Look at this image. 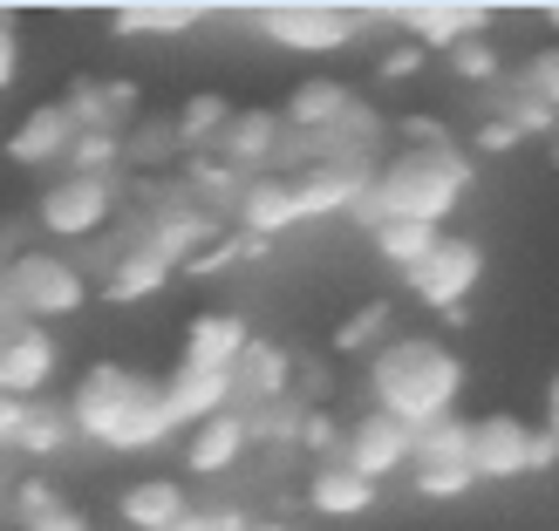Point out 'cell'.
I'll list each match as a JSON object with an SVG mask.
<instances>
[{
  "instance_id": "cell-4",
  "label": "cell",
  "mask_w": 559,
  "mask_h": 531,
  "mask_svg": "<svg viewBox=\"0 0 559 531\" xmlns=\"http://www.w3.org/2000/svg\"><path fill=\"white\" fill-rule=\"evenodd\" d=\"M0 293H8V306L27 321V327H62L75 321L82 306H90V273H82L69 253H55V245H27V253H14L8 266H0Z\"/></svg>"
},
{
  "instance_id": "cell-13",
  "label": "cell",
  "mask_w": 559,
  "mask_h": 531,
  "mask_svg": "<svg viewBox=\"0 0 559 531\" xmlns=\"http://www.w3.org/2000/svg\"><path fill=\"white\" fill-rule=\"evenodd\" d=\"M389 14H396L403 41L430 48V55H451L464 41H478L485 21H491V8H478V0H403V8H389Z\"/></svg>"
},
{
  "instance_id": "cell-15",
  "label": "cell",
  "mask_w": 559,
  "mask_h": 531,
  "mask_svg": "<svg viewBox=\"0 0 559 531\" xmlns=\"http://www.w3.org/2000/svg\"><path fill=\"white\" fill-rule=\"evenodd\" d=\"M164 409H171V423L191 436L199 423H212V415L239 409V375L233 369H191V361H178V369H164Z\"/></svg>"
},
{
  "instance_id": "cell-32",
  "label": "cell",
  "mask_w": 559,
  "mask_h": 531,
  "mask_svg": "<svg viewBox=\"0 0 559 531\" xmlns=\"http://www.w3.org/2000/svg\"><path fill=\"white\" fill-rule=\"evenodd\" d=\"M62 171H75V178H123L130 171V150H123V130H82L75 136V150H69V164Z\"/></svg>"
},
{
  "instance_id": "cell-44",
  "label": "cell",
  "mask_w": 559,
  "mask_h": 531,
  "mask_svg": "<svg viewBox=\"0 0 559 531\" xmlns=\"http://www.w3.org/2000/svg\"><path fill=\"white\" fill-rule=\"evenodd\" d=\"M246 531H294V524H280V518L266 524V518H253V524H246Z\"/></svg>"
},
{
  "instance_id": "cell-5",
  "label": "cell",
  "mask_w": 559,
  "mask_h": 531,
  "mask_svg": "<svg viewBox=\"0 0 559 531\" xmlns=\"http://www.w3.org/2000/svg\"><path fill=\"white\" fill-rule=\"evenodd\" d=\"M123 212V178H75V171H55L35 191V232L48 245H90L117 226Z\"/></svg>"
},
{
  "instance_id": "cell-46",
  "label": "cell",
  "mask_w": 559,
  "mask_h": 531,
  "mask_svg": "<svg viewBox=\"0 0 559 531\" xmlns=\"http://www.w3.org/2000/svg\"><path fill=\"white\" fill-rule=\"evenodd\" d=\"M552 171H559V136H552Z\"/></svg>"
},
{
  "instance_id": "cell-28",
  "label": "cell",
  "mask_w": 559,
  "mask_h": 531,
  "mask_svg": "<svg viewBox=\"0 0 559 531\" xmlns=\"http://www.w3.org/2000/svg\"><path fill=\"white\" fill-rule=\"evenodd\" d=\"M212 8H199V0H136V8H117L109 14V27L117 35H191Z\"/></svg>"
},
{
  "instance_id": "cell-38",
  "label": "cell",
  "mask_w": 559,
  "mask_h": 531,
  "mask_svg": "<svg viewBox=\"0 0 559 531\" xmlns=\"http://www.w3.org/2000/svg\"><path fill=\"white\" fill-rule=\"evenodd\" d=\"M519 82H525V89H533L539 102H552V109H559V41H546L533 62H525V75H519Z\"/></svg>"
},
{
  "instance_id": "cell-3",
  "label": "cell",
  "mask_w": 559,
  "mask_h": 531,
  "mask_svg": "<svg viewBox=\"0 0 559 531\" xmlns=\"http://www.w3.org/2000/svg\"><path fill=\"white\" fill-rule=\"evenodd\" d=\"M464 402V354L437 334H396L369 361V409L396 415L403 430L451 423Z\"/></svg>"
},
{
  "instance_id": "cell-7",
  "label": "cell",
  "mask_w": 559,
  "mask_h": 531,
  "mask_svg": "<svg viewBox=\"0 0 559 531\" xmlns=\"http://www.w3.org/2000/svg\"><path fill=\"white\" fill-rule=\"evenodd\" d=\"M376 171H382V157H355V150H314L300 164V171H287L294 178V191H300V218H355L361 212V198H369V184H376Z\"/></svg>"
},
{
  "instance_id": "cell-24",
  "label": "cell",
  "mask_w": 559,
  "mask_h": 531,
  "mask_svg": "<svg viewBox=\"0 0 559 531\" xmlns=\"http://www.w3.org/2000/svg\"><path fill=\"white\" fill-rule=\"evenodd\" d=\"M376 497H382V484L355 478L348 463H314L307 470V511H321V518H369Z\"/></svg>"
},
{
  "instance_id": "cell-42",
  "label": "cell",
  "mask_w": 559,
  "mask_h": 531,
  "mask_svg": "<svg viewBox=\"0 0 559 531\" xmlns=\"http://www.w3.org/2000/svg\"><path fill=\"white\" fill-rule=\"evenodd\" d=\"M471 144H478V150H512V144H519V130H512V123H498V117H491V123H485L478 136H471Z\"/></svg>"
},
{
  "instance_id": "cell-30",
  "label": "cell",
  "mask_w": 559,
  "mask_h": 531,
  "mask_svg": "<svg viewBox=\"0 0 559 531\" xmlns=\"http://www.w3.org/2000/svg\"><path fill=\"white\" fill-rule=\"evenodd\" d=\"M389 341H396V306L389 300H369V306H355V314L334 327V354H382Z\"/></svg>"
},
{
  "instance_id": "cell-18",
  "label": "cell",
  "mask_w": 559,
  "mask_h": 531,
  "mask_svg": "<svg viewBox=\"0 0 559 531\" xmlns=\"http://www.w3.org/2000/svg\"><path fill=\"white\" fill-rule=\"evenodd\" d=\"M253 341H260V334L246 327L239 306H205V314L185 321V348H178V361H191V369H239Z\"/></svg>"
},
{
  "instance_id": "cell-45",
  "label": "cell",
  "mask_w": 559,
  "mask_h": 531,
  "mask_svg": "<svg viewBox=\"0 0 559 531\" xmlns=\"http://www.w3.org/2000/svg\"><path fill=\"white\" fill-rule=\"evenodd\" d=\"M546 21H552V27H559V0H552V8H546Z\"/></svg>"
},
{
  "instance_id": "cell-21",
  "label": "cell",
  "mask_w": 559,
  "mask_h": 531,
  "mask_svg": "<svg viewBox=\"0 0 559 531\" xmlns=\"http://www.w3.org/2000/svg\"><path fill=\"white\" fill-rule=\"evenodd\" d=\"M233 375H239V409H246V415H260V409L294 402V388H300V361L280 348V341H253Z\"/></svg>"
},
{
  "instance_id": "cell-11",
  "label": "cell",
  "mask_w": 559,
  "mask_h": 531,
  "mask_svg": "<svg viewBox=\"0 0 559 531\" xmlns=\"http://www.w3.org/2000/svg\"><path fill=\"white\" fill-rule=\"evenodd\" d=\"M55 375H62V341H55V327L14 321L0 334V396L8 402H48Z\"/></svg>"
},
{
  "instance_id": "cell-29",
  "label": "cell",
  "mask_w": 559,
  "mask_h": 531,
  "mask_svg": "<svg viewBox=\"0 0 559 531\" xmlns=\"http://www.w3.org/2000/svg\"><path fill=\"white\" fill-rule=\"evenodd\" d=\"M369 239H376V253L396 266V273H416V266H424L437 245H443V232H437V226H416V218H382Z\"/></svg>"
},
{
  "instance_id": "cell-12",
  "label": "cell",
  "mask_w": 559,
  "mask_h": 531,
  "mask_svg": "<svg viewBox=\"0 0 559 531\" xmlns=\"http://www.w3.org/2000/svg\"><path fill=\"white\" fill-rule=\"evenodd\" d=\"M416 457V430H403L396 415H382V409H361L355 423H348V443H342V463L355 470V478H369V484H389V478H403Z\"/></svg>"
},
{
  "instance_id": "cell-14",
  "label": "cell",
  "mask_w": 559,
  "mask_h": 531,
  "mask_svg": "<svg viewBox=\"0 0 559 531\" xmlns=\"http://www.w3.org/2000/svg\"><path fill=\"white\" fill-rule=\"evenodd\" d=\"M75 117L62 109V96H48V102H35L27 117L8 130V164H21V171H62L69 164V150H75Z\"/></svg>"
},
{
  "instance_id": "cell-19",
  "label": "cell",
  "mask_w": 559,
  "mask_h": 531,
  "mask_svg": "<svg viewBox=\"0 0 559 531\" xmlns=\"http://www.w3.org/2000/svg\"><path fill=\"white\" fill-rule=\"evenodd\" d=\"M361 96L348 89L342 75H300L294 89H287V102H280V123H287L294 136H334L348 123V109H355Z\"/></svg>"
},
{
  "instance_id": "cell-40",
  "label": "cell",
  "mask_w": 559,
  "mask_h": 531,
  "mask_svg": "<svg viewBox=\"0 0 559 531\" xmlns=\"http://www.w3.org/2000/svg\"><path fill=\"white\" fill-rule=\"evenodd\" d=\"M246 524H253V518L233 511V505H199V511H191L185 524H171V531H246Z\"/></svg>"
},
{
  "instance_id": "cell-26",
  "label": "cell",
  "mask_w": 559,
  "mask_h": 531,
  "mask_svg": "<svg viewBox=\"0 0 559 531\" xmlns=\"http://www.w3.org/2000/svg\"><path fill=\"white\" fill-rule=\"evenodd\" d=\"M239 117V102L226 96V89H191L178 109H171V130H178V144H185V157H205L218 136H226V123Z\"/></svg>"
},
{
  "instance_id": "cell-22",
  "label": "cell",
  "mask_w": 559,
  "mask_h": 531,
  "mask_svg": "<svg viewBox=\"0 0 559 531\" xmlns=\"http://www.w3.org/2000/svg\"><path fill=\"white\" fill-rule=\"evenodd\" d=\"M191 511V491H185V478H130L123 491H117V518H123V531H171V524H185Z\"/></svg>"
},
{
  "instance_id": "cell-20",
  "label": "cell",
  "mask_w": 559,
  "mask_h": 531,
  "mask_svg": "<svg viewBox=\"0 0 559 531\" xmlns=\"http://www.w3.org/2000/svg\"><path fill=\"white\" fill-rule=\"evenodd\" d=\"M246 450H253V415L226 409V415H212V423H199L185 436V470L191 478H226V470L246 463Z\"/></svg>"
},
{
  "instance_id": "cell-36",
  "label": "cell",
  "mask_w": 559,
  "mask_h": 531,
  "mask_svg": "<svg viewBox=\"0 0 559 531\" xmlns=\"http://www.w3.org/2000/svg\"><path fill=\"white\" fill-rule=\"evenodd\" d=\"M55 511H62V491H55L48 478H14V518H21V531L55 518Z\"/></svg>"
},
{
  "instance_id": "cell-23",
  "label": "cell",
  "mask_w": 559,
  "mask_h": 531,
  "mask_svg": "<svg viewBox=\"0 0 559 531\" xmlns=\"http://www.w3.org/2000/svg\"><path fill=\"white\" fill-rule=\"evenodd\" d=\"M62 109L75 117V130H123L130 136V123H136V82H123V75H75L69 89H62Z\"/></svg>"
},
{
  "instance_id": "cell-33",
  "label": "cell",
  "mask_w": 559,
  "mask_h": 531,
  "mask_svg": "<svg viewBox=\"0 0 559 531\" xmlns=\"http://www.w3.org/2000/svg\"><path fill=\"white\" fill-rule=\"evenodd\" d=\"M123 150H130V164L136 171H164V164H178L185 157V144H178V130H171V117H136L130 123V136H123Z\"/></svg>"
},
{
  "instance_id": "cell-8",
  "label": "cell",
  "mask_w": 559,
  "mask_h": 531,
  "mask_svg": "<svg viewBox=\"0 0 559 531\" xmlns=\"http://www.w3.org/2000/svg\"><path fill=\"white\" fill-rule=\"evenodd\" d=\"M478 484V463H471V423L451 415V423L416 430V457H409V491L430 497V505H451Z\"/></svg>"
},
{
  "instance_id": "cell-34",
  "label": "cell",
  "mask_w": 559,
  "mask_h": 531,
  "mask_svg": "<svg viewBox=\"0 0 559 531\" xmlns=\"http://www.w3.org/2000/svg\"><path fill=\"white\" fill-rule=\"evenodd\" d=\"M451 75L457 82H478V89H498L506 82V55H498V41H464V48H451Z\"/></svg>"
},
{
  "instance_id": "cell-2",
  "label": "cell",
  "mask_w": 559,
  "mask_h": 531,
  "mask_svg": "<svg viewBox=\"0 0 559 531\" xmlns=\"http://www.w3.org/2000/svg\"><path fill=\"white\" fill-rule=\"evenodd\" d=\"M471 184H478V164L464 157V144H403V150L382 157V171L369 184V198H361L355 226L376 232L382 218H416V226L443 232V218L471 198Z\"/></svg>"
},
{
  "instance_id": "cell-1",
  "label": "cell",
  "mask_w": 559,
  "mask_h": 531,
  "mask_svg": "<svg viewBox=\"0 0 559 531\" xmlns=\"http://www.w3.org/2000/svg\"><path fill=\"white\" fill-rule=\"evenodd\" d=\"M62 409L75 423V443L109 450V457H144L178 436L171 409H164V382L130 369V361H90L62 396Z\"/></svg>"
},
{
  "instance_id": "cell-35",
  "label": "cell",
  "mask_w": 559,
  "mask_h": 531,
  "mask_svg": "<svg viewBox=\"0 0 559 531\" xmlns=\"http://www.w3.org/2000/svg\"><path fill=\"white\" fill-rule=\"evenodd\" d=\"M342 443H348L342 415H328V409H307L300 415V450L314 457V463H342Z\"/></svg>"
},
{
  "instance_id": "cell-39",
  "label": "cell",
  "mask_w": 559,
  "mask_h": 531,
  "mask_svg": "<svg viewBox=\"0 0 559 531\" xmlns=\"http://www.w3.org/2000/svg\"><path fill=\"white\" fill-rule=\"evenodd\" d=\"M21 82V21L0 8V96H8Z\"/></svg>"
},
{
  "instance_id": "cell-37",
  "label": "cell",
  "mask_w": 559,
  "mask_h": 531,
  "mask_svg": "<svg viewBox=\"0 0 559 531\" xmlns=\"http://www.w3.org/2000/svg\"><path fill=\"white\" fill-rule=\"evenodd\" d=\"M424 62H430V48H416V41H389L382 55H376V75L382 82H409V75H424Z\"/></svg>"
},
{
  "instance_id": "cell-16",
  "label": "cell",
  "mask_w": 559,
  "mask_h": 531,
  "mask_svg": "<svg viewBox=\"0 0 559 531\" xmlns=\"http://www.w3.org/2000/svg\"><path fill=\"white\" fill-rule=\"evenodd\" d=\"M280 150H287V123H280V109H239V117L226 123V136H218L205 157H218L239 178H266V171H280Z\"/></svg>"
},
{
  "instance_id": "cell-43",
  "label": "cell",
  "mask_w": 559,
  "mask_h": 531,
  "mask_svg": "<svg viewBox=\"0 0 559 531\" xmlns=\"http://www.w3.org/2000/svg\"><path fill=\"white\" fill-rule=\"evenodd\" d=\"M546 436H552V443H559V375H552V382H546Z\"/></svg>"
},
{
  "instance_id": "cell-17",
  "label": "cell",
  "mask_w": 559,
  "mask_h": 531,
  "mask_svg": "<svg viewBox=\"0 0 559 531\" xmlns=\"http://www.w3.org/2000/svg\"><path fill=\"white\" fill-rule=\"evenodd\" d=\"M233 226H239L246 239H260V245H273L280 232H294V226H307V218H300V191H294V178H287V171L246 178V191H239V205H233Z\"/></svg>"
},
{
  "instance_id": "cell-27",
  "label": "cell",
  "mask_w": 559,
  "mask_h": 531,
  "mask_svg": "<svg viewBox=\"0 0 559 531\" xmlns=\"http://www.w3.org/2000/svg\"><path fill=\"white\" fill-rule=\"evenodd\" d=\"M62 450H75L69 409H62V402H27V409H21V430H14V457L48 463V457H62Z\"/></svg>"
},
{
  "instance_id": "cell-31",
  "label": "cell",
  "mask_w": 559,
  "mask_h": 531,
  "mask_svg": "<svg viewBox=\"0 0 559 531\" xmlns=\"http://www.w3.org/2000/svg\"><path fill=\"white\" fill-rule=\"evenodd\" d=\"M491 109H498V123H512L519 136H559V109L539 102L533 89H525V82H498Z\"/></svg>"
},
{
  "instance_id": "cell-10",
  "label": "cell",
  "mask_w": 559,
  "mask_h": 531,
  "mask_svg": "<svg viewBox=\"0 0 559 531\" xmlns=\"http://www.w3.org/2000/svg\"><path fill=\"white\" fill-rule=\"evenodd\" d=\"M471 463H478V484H519L539 470V423H525L512 409H491L471 423Z\"/></svg>"
},
{
  "instance_id": "cell-6",
  "label": "cell",
  "mask_w": 559,
  "mask_h": 531,
  "mask_svg": "<svg viewBox=\"0 0 559 531\" xmlns=\"http://www.w3.org/2000/svg\"><path fill=\"white\" fill-rule=\"evenodd\" d=\"M260 41L287 48V55H342L361 41V8H342V0H266L253 8Z\"/></svg>"
},
{
  "instance_id": "cell-41",
  "label": "cell",
  "mask_w": 559,
  "mask_h": 531,
  "mask_svg": "<svg viewBox=\"0 0 559 531\" xmlns=\"http://www.w3.org/2000/svg\"><path fill=\"white\" fill-rule=\"evenodd\" d=\"M403 144H451V136H443L437 117H409V123H403Z\"/></svg>"
},
{
  "instance_id": "cell-25",
  "label": "cell",
  "mask_w": 559,
  "mask_h": 531,
  "mask_svg": "<svg viewBox=\"0 0 559 531\" xmlns=\"http://www.w3.org/2000/svg\"><path fill=\"white\" fill-rule=\"evenodd\" d=\"M171 279H178V266H164V260L151 253V245H136V239H130L123 253L103 266V300L136 306V300H157L164 287H171Z\"/></svg>"
},
{
  "instance_id": "cell-9",
  "label": "cell",
  "mask_w": 559,
  "mask_h": 531,
  "mask_svg": "<svg viewBox=\"0 0 559 531\" xmlns=\"http://www.w3.org/2000/svg\"><path fill=\"white\" fill-rule=\"evenodd\" d=\"M403 279H409V293L424 300V306H437L443 321H464V300L478 293V279H485V245L443 232L437 253L416 266V273H403Z\"/></svg>"
}]
</instances>
